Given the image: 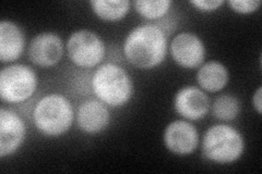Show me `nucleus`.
<instances>
[{
  "label": "nucleus",
  "mask_w": 262,
  "mask_h": 174,
  "mask_svg": "<svg viewBox=\"0 0 262 174\" xmlns=\"http://www.w3.org/2000/svg\"><path fill=\"white\" fill-rule=\"evenodd\" d=\"M167 37L165 32L154 24H142L130 31L124 43L126 59L136 68L153 69L166 57Z\"/></svg>",
  "instance_id": "nucleus-1"
},
{
  "label": "nucleus",
  "mask_w": 262,
  "mask_h": 174,
  "mask_svg": "<svg viewBox=\"0 0 262 174\" xmlns=\"http://www.w3.org/2000/svg\"><path fill=\"white\" fill-rule=\"evenodd\" d=\"M91 87L98 101L113 108L125 106L134 95L133 80L116 63H105L98 67L92 76Z\"/></svg>",
  "instance_id": "nucleus-2"
},
{
  "label": "nucleus",
  "mask_w": 262,
  "mask_h": 174,
  "mask_svg": "<svg viewBox=\"0 0 262 174\" xmlns=\"http://www.w3.org/2000/svg\"><path fill=\"white\" fill-rule=\"evenodd\" d=\"M75 119L72 104L60 94L42 97L33 110L36 129L46 136H60L67 133Z\"/></svg>",
  "instance_id": "nucleus-3"
},
{
  "label": "nucleus",
  "mask_w": 262,
  "mask_h": 174,
  "mask_svg": "<svg viewBox=\"0 0 262 174\" xmlns=\"http://www.w3.org/2000/svg\"><path fill=\"white\" fill-rule=\"evenodd\" d=\"M245 142L239 131L227 124L211 127L202 139L203 156L216 163H231L241 158Z\"/></svg>",
  "instance_id": "nucleus-4"
},
{
  "label": "nucleus",
  "mask_w": 262,
  "mask_h": 174,
  "mask_svg": "<svg viewBox=\"0 0 262 174\" xmlns=\"http://www.w3.org/2000/svg\"><path fill=\"white\" fill-rule=\"evenodd\" d=\"M37 88V76L26 64H10L0 73V97L3 102L19 104L28 101Z\"/></svg>",
  "instance_id": "nucleus-5"
},
{
  "label": "nucleus",
  "mask_w": 262,
  "mask_h": 174,
  "mask_svg": "<svg viewBox=\"0 0 262 174\" xmlns=\"http://www.w3.org/2000/svg\"><path fill=\"white\" fill-rule=\"evenodd\" d=\"M70 60L80 68H94L105 57V45L95 32L80 30L73 32L67 40Z\"/></svg>",
  "instance_id": "nucleus-6"
},
{
  "label": "nucleus",
  "mask_w": 262,
  "mask_h": 174,
  "mask_svg": "<svg viewBox=\"0 0 262 174\" xmlns=\"http://www.w3.org/2000/svg\"><path fill=\"white\" fill-rule=\"evenodd\" d=\"M170 54L180 67L199 68L206 58V47L202 39L190 32L179 33L170 43Z\"/></svg>",
  "instance_id": "nucleus-7"
},
{
  "label": "nucleus",
  "mask_w": 262,
  "mask_h": 174,
  "mask_svg": "<svg viewBox=\"0 0 262 174\" xmlns=\"http://www.w3.org/2000/svg\"><path fill=\"white\" fill-rule=\"evenodd\" d=\"M63 55V43L58 34L44 32L31 40L29 46L30 60L38 67L49 68L59 63Z\"/></svg>",
  "instance_id": "nucleus-8"
},
{
  "label": "nucleus",
  "mask_w": 262,
  "mask_h": 174,
  "mask_svg": "<svg viewBox=\"0 0 262 174\" xmlns=\"http://www.w3.org/2000/svg\"><path fill=\"white\" fill-rule=\"evenodd\" d=\"M164 144L169 152L175 155H189L199 145L198 131L190 122L185 120L173 121L164 132Z\"/></svg>",
  "instance_id": "nucleus-9"
},
{
  "label": "nucleus",
  "mask_w": 262,
  "mask_h": 174,
  "mask_svg": "<svg viewBox=\"0 0 262 174\" xmlns=\"http://www.w3.org/2000/svg\"><path fill=\"white\" fill-rule=\"evenodd\" d=\"M26 124L15 112L0 109V158L13 155L26 138Z\"/></svg>",
  "instance_id": "nucleus-10"
},
{
  "label": "nucleus",
  "mask_w": 262,
  "mask_h": 174,
  "mask_svg": "<svg viewBox=\"0 0 262 174\" xmlns=\"http://www.w3.org/2000/svg\"><path fill=\"white\" fill-rule=\"evenodd\" d=\"M176 112L188 120H200L206 117L210 109V99L202 89L186 86L178 90L174 99Z\"/></svg>",
  "instance_id": "nucleus-11"
},
{
  "label": "nucleus",
  "mask_w": 262,
  "mask_h": 174,
  "mask_svg": "<svg viewBox=\"0 0 262 174\" xmlns=\"http://www.w3.org/2000/svg\"><path fill=\"white\" fill-rule=\"evenodd\" d=\"M111 113L108 108L98 99H89L82 103L77 112V124L86 134H98L108 127Z\"/></svg>",
  "instance_id": "nucleus-12"
},
{
  "label": "nucleus",
  "mask_w": 262,
  "mask_h": 174,
  "mask_svg": "<svg viewBox=\"0 0 262 174\" xmlns=\"http://www.w3.org/2000/svg\"><path fill=\"white\" fill-rule=\"evenodd\" d=\"M24 44L23 32L18 24L7 20L0 22V61L7 63L18 60Z\"/></svg>",
  "instance_id": "nucleus-13"
},
{
  "label": "nucleus",
  "mask_w": 262,
  "mask_h": 174,
  "mask_svg": "<svg viewBox=\"0 0 262 174\" xmlns=\"http://www.w3.org/2000/svg\"><path fill=\"white\" fill-rule=\"evenodd\" d=\"M228 70L223 63L209 61L202 63L196 72L199 86L207 92L215 93L222 90L228 83Z\"/></svg>",
  "instance_id": "nucleus-14"
},
{
  "label": "nucleus",
  "mask_w": 262,
  "mask_h": 174,
  "mask_svg": "<svg viewBox=\"0 0 262 174\" xmlns=\"http://www.w3.org/2000/svg\"><path fill=\"white\" fill-rule=\"evenodd\" d=\"M90 5L96 16L107 22L124 19L130 8L128 0H93Z\"/></svg>",
  "instance_id": "nucleus-15"
},
{
  "label": "nucleus",
  "mask_w": 262,
  "mask_h": 174,
  "mask_svg": "<svg viewBox=\"0 0 262 174\" xmlns=\"http://www.w3.org/2000/svg\"><path fill=\"white\" fill-rule=\"evenodd\" d=\"M241 112V103L238 98L224 94L215 99L212 106V113L220 121H232Z\"/></svg>",
  "instance_id": "nucleus-16"
},
{
  "label": "nucleus",
  "mask_w": 262,
  "mask_h": 174,
  "mask_svg": "<svg viewBox=\"0 0 262 174\" xmlns=\"http://www.w3.org/2000/svg\"><path fill=\"white\" fill-rule=\"evenodd\" d=\"M137 12L146 19H159L165 15L171 6L170 0H137L134 3Z\"/></svg>",
  "instance_id": "nucleus-17"
},
{
  "label": "nucleus",
  "mask_w": 262,
  "mask_h": 174,
  "mask_svg": "<svg viewBox=\"0 0 262 174\" xmlns=\"http://www.w3.org/2000/svg\"><path fill=\"white\" fill-rule=\"evenodd\" d=\"M228 5L234 11L247 14L258 10L261 2L260 0H229Z\"/></svg>",
  "instance_id": "nucleus-18"
},
{
  "label": "nucleus",
  "mask_w": 262,
  "mask_h": 174,
  "mask_svg": "<svg viewBox=\"0 0 262 174\" xmlns=\"http://www.w3.org/2000/svg\"><path fill=\"white\" fill-rule=\"evenodd\" d=\"M224 4V0H191L190 5L203 12H212L217 10Z\"/></svg>",
  "instance_id": "nucleus-19"
},
{
  "label": "nucleus",
  "mask_w": 262,
  "mask_h": 174,
  "mask_svg": "<svg viewBox=\"0 0 262 174\" xmlns=\"http://www.w3.org/2000/svg\"><path fill=\"white\" fill-rule=\"evenodd\" d=\"M261 98H262V88L259 87L252 98L253 107L256 108V110L259 114H261V111H262V99Z\"/></svg>",
  "instance_id": "nucleus-20"
}]
</instances>
